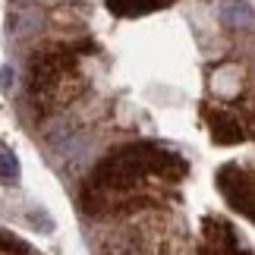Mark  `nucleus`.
<instances>
[{"mask_svg": "<svg viewBox=\"0 0 255 255\" xmlns=\"http://www.w3.org/2000/svg\"><path fill=\"white\" fill-rule=\"evenodd\" d=\"M0 180L3 183H16L19 180V158L3 142H0Z\"/></svg>", "mask_w": 255, "mask_h": 255, "instance_id": "obj_7", "label": "nucleus"}, {"mask_svg": "<svg viewBox=\"0 0 255 255\" xmlns=\"http://www.w3.org/2000/svg\"><path fill=\"white\" fill-rule=\"evenodd\" d=\"M173 0H107V9L114 16H123V19H135V16H148V13H158V9L170 6Z\"/></svg>", "mask_w": 255, "mask_h": 255, "instance_id": "obj_4", "label": "nucleus"}, {"mask_svg": "<svg viewBox=\"0 0 255 255\" xmlns=\"http://www.w3.org/2000/svg\"><path fill=\"white\" fill-rule=\"evenodd\" d=\"M85 51H92V44H54L35 54L32 66H28V92H32L35 104L54 107L79 92V63Z\"/></svg>", "mask_w": 255, "mask_h": 255, "instance_id": "obj_1", "label": "nucleus"}, {"mask_svg": "<svg viewBox=\"0 0 255 255\" xmlns=\"http://www.w3.org/2000/svg\"><path fill=\"white\" fill-rule=\"evenodd\" d=\"M44 16L41 9H19L13 16V35L16 38H28V35H38V28H41Z\"/></svg>", "mask_w": 255, "mask_h": 255, "instance_id": "obj_6", "label": "nucleus"}, {"mask_svg": "<svg viewBox=\"0 0 255 255\" xmlns=\"http://www.w3.org/2000/svg\"><path fill=\"white\" fill-rule=\"evenodd\" d=\"M240 88H243V73H240L237 63H221L211 73V92L214 95L233 98V95H240Z\"/></svg>", "mask_w": 255, "mask_h": 255, "instance_id": "obj_3", "label": "nucleus"}, {"mask_svg": "<svg viewBox=\"0 0 255 255\" xmlns=\"http://www.w3.org/2000/svg\"><path fill=\"white\" fill-rule=\"evenodd\" d=\"M218 183H221V192L227 195V202L233 208H240L243 214L255 218V176L240 170V167H224L218 173Z\"/></svg>", "mask_w": 255, "mask_h": 255, "instance_id": "obj_2", "label": "nucleus"}, {"mask_svg": "<svg viewBox=\"0 0 255 255\" xmlns=\"http://www.w3.org/2000/svg\"><path fill=\"white\" fill-rule=\"evenodd\" d=\"M221 22L227 28H252L255 25V9L246 0H224L221 3Z\"/></svg>", "mask_w": 255, "mask_h": 255, "instance_id": "obj_5", "label": "nucleus"}, {"mask_svg": "<svg viewBox=\"0 0 255 255\" xmlns=\"http://www.w3.org/2000/svg\"><path fill=\"white\" fill-rule=\"evenodd\" d=\"M9 82H13V70H9V66H0V88H9Z\"/></svg>", "mask_w": 255, "mask_h": 255, "instance_id": "obj_8", "label": "nucleus"}]
</instances>
